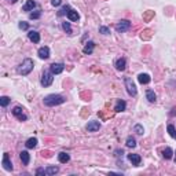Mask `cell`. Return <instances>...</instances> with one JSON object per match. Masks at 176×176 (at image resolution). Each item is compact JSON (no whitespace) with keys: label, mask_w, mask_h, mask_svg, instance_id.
Returning a JSON list of instances; mask_svg holds the SVG:
<instances>
[{"label":"cell","mask_w":176,"mask_h":176,"mask_svg":"<svg viewBox=\"0 0 176 176\" xmlns=\"http://www.w3.org/2000/svg\"><path fill=\"white\" fill-rule=\"evenodd\" d=\"M162 154H164V158H165V160H171L172 155H173V151H172V149L171 147H166L165 150L162 151Z\"/></svg>","instance_id":"obj_23"},{"label":"cell","mask_w":176,"mask_h":176,"mask_svg":"<svg viewBox=\"0 0 176 176\" xmlns=\"http://www.w3.org/2000/svg\"><path fill=\"white\" fill-rule=\"evenodd\" d=\"M153 15H154V13H153V11H150V13H147V14L144 15V19H150Z\"/></svg>","instance_id":"obj_37"},{"label":"cell","mask_w":176,"mask_h":176,"mask_svg":"<svg viewBox=\"0 0 176 176\" xmlns=\"http://www.w3.org/2000/svg\"><path fill=\"white\" fill-rule=\"evenodd\" d=\"M39 57L41 59H48L50 58V48L48 47H41L39 50Z\"/></svg>","instance_id":"obj_11"},{"label":"cell","mask_w":176,"mask_h":176,"mask_svg":"<svg viewBox=\"0 0 176 176\" xmlns=\"http://www.w3.org/2000/svg\"><path fill=\"white\" fill-rule=\"evenodd\" d=\"M135 132L139 133V135H142V133H143V127L139 125V124H138V125H135Z\"/></svg>","instance_id":"obj_33"},{"label":"cell","mask_w":176,"mask_h":176,"mask_svg":"<svg viewBox=\"0 0 176 176\" xmlns=\"http://www.w3.org/2000/svg\"><path fill=\"white\" fill-rule=\"evenodd\" d=\"M175 162H176V154H175Z\"/></svg>","instance_id":"obj_39"},{"label":"cell","mask_w":176,"mask_h":176,"mask_svg":"<svg viewBox=\"0 0 176 176\" xmlns=\"http://www.w3.org/2000/svg\"><path fill=\"white\" fill-rule=\"evenodd\" d=\"M68 18L70 19V21H73V22H77V21H79V18H80V15H79V13H77V11L70 10L68 13Z\"/></svg>","instance_id":"obj_19"},{"label":"cell","mask_w":176,"mask_h":176,"mask_svg":"<svg viewBox=\"0 0 176 176\" xmlns=\"http://www.w3.org/2000/svg\"><path fill=\"white\" fill-rule=\"evenodd\" d=\"M94 47H95V43H94V41H88V43L84 46L83 52H84V54H92Z\"/></svg>","instance_id":"obj_16"},{"label":"cell","mask_w":176,"mask_h":176,"mask_svg":"<svg viewBox=\"0 0 176 176\" xmlns=\"http://www.w3.org/2000/svg\"><path fill=\"white\" fill-rule=\"evenodd\" d=\"M3 168L6 169V171H13V164H11V161H10V157H8V154L7 153H4V155H3Z\"/></svg>","instance_id":"obj_8"},{"label":"cell","mask_w":176,"mask_h":176,"mask_svg":"<svg viewBox=\"0 0 176 176\" xmlns=\"http://www.w3.org/2000/svg\"><path fill=\"white\" fill-rule=\"evenodd\" d=\"M116 30H117V32H127V30H128V29L131 28V22L130 21H127V19H122V21H120V22H117V24H116Z\"/></svg>","instance_id":"obj_5"},{"label":"cell","mask_w":176,"mask_h":176,"mask_svg":"<svg viewBox=\"0 0 176 176\" xmlns=\"http://www.w3.org/2000/svg\"><path fill=\"white\" fill-rule=\"evenodd\" d=\"M62 0H51V4L54 6V7H58V6H61Z\"/></svg>","instance_id":"obj_35"},{"label":"cell","mask_w":176,"mask_h":176,"mask_svg":"<svg viewBox=\"0 0 176 176\" xmlns=\"http://www.w3.org/2000/svg\"><path fill=\"white\" fill-rule=\"evenodd\" d=\"M7 1H10V3H17V0H7Z\"/></svg>","instance_id":"obj_38"},{"label":"cell","mask_w":176,"mask_h":176,"mask_svg":"<svg viewBox=\"0 0 176 176\" xmlns=\"http://www.w3.org/2000/svg\"><path fill=\"white\" fill-rule=\"evenodd\" d=\"M58 166H48V168L46 169V175L51 176V175H55V173H58Z\"/></svg>","instance_id":"obj_24"},{"label":"cell","mask_w":176,"mask_h":176,"mask_svg":"<svg viewBox=\"0 0 176 176\" xmlns=\"http://www.w3.org/2000/svg\"><path fill=\"white\" fill-rule=\"evenodd\" d=\"M8 103H10V98L8 96H1L0 98V105H1L3 108H6Z\"/></svg>","instance_id":"obj_29"},{"label":"cell","mask_w":176,"mask_h":176,"mask_svg":"<svg viewBox=\"0 0 176 176\" xmlns=\"http://www.w3.org/2000/svg\"><path fill=\"white\" fill-rule=\"evenodd\" d=\"M62 29H63L68 35H72V28H70V24H69V22H62Z\"/></svg>","instance_id":"obj_26"},{"label":"cell","mask_w":176,"mask_h":176,"mask_svg":"<svg viewBox=\"0 0 176 176\" xmlns=\"http://www.w3.org/2000/svg\"><path fill=\"white\" fill-rule=\"evenodd\" d=\"M13 114H14L19 121H26V119H28V117L24 114V111H22V109L19 108V106H17V108L13 109Z\"/></svg>","instance_id":"obj_6"},{"label":"cell","mask_w":176,"mask_h":176,"mask_svg":"<svg viewBox=\"0 0 176 176\" xmlns=\"http://www.w3.org/2000/svg\"><path fill=\"white\" fill-rule=\"evenodd\" d=\"M99 32H101L102 35H109L110 30H109V28H106V26H99Z\"/></svg>","instance_id":"obj_31"},{"label":"cell","mask_w":176,"mask_h":176,"mask_svg":"<svg viewBox=\"0 0 176 176\" xmlns=\"http://www.w3.org/2000/svg\"><path fill=\"white\" fill-rule=\"evenodd\" d=\"M168 132H169V135H171L173 139H176V131H175V127H173L172 124H169V125H168Z\"/></svg>","instance_id":"obj_28"},{"label":"cell","mask_w":176,"mask_h":176,"mask_svg":"<svg viewBox=\"0 0 176 176\" xmlns=\"http://www.w3.org/2000/svg\"><path fill=\"white\" fill-rule=\"evenodd\" d=\"M99 128H101L99 121H90L87 124V131H90V132H96Z\"/></svg>","instance_id":"obj_9"},{"label":"cell","mask_w":176,"mask_h":176,"mask_svg":"<svg viewBox=\"0 0 176 176\" xmlns=\"http://www.w3.org/2000/svg\"><path fill=\"white\" fill-rule=\"evenodd\" d=\"M69 11H70V7H69V6H63V7L61 8V11L58 13V17H63V15H68Z\"/></svg>","instance_id":"obj_25"},{"label":"cell","mask_w":176,"mask_h":176,"mask_svg":"<svg viewBox=\"0 0 176 176\" xmlns=\"http://www.w3.org/2000/svg\"><path fill=\"white\" fill-rule=\"evenodd\" d=\"M125 108H127L125 101H122V99H119V101H117V103H116V106H114V111L120 113V111H124V110H125Z\"/></svg>","instance_id":"obj_13"},{"label":"cell","mask_w":176,"mask_h":176,"mask_svg":"<svg viewBox=\"0 0 176 176\" xmlns=\"http://www.w3.org/2000/svg\"><path fill=\"white\" fill-rule=\"evenodd\" d=\"M32 70H33V61L30 59V58H26L25 61L18 66V69H17V72H18L19 74H22V76L29 74Z\"/></svg>","instance_id":"obj_2"},{"label":"cell","mask_w":176,"mask_h":176,"mask_svg":"<svg viewBox=\"0 0 176 176\" xmlns=\"http://www.w3.org/2000/svg\"><path fill=\"white\" fill-rule=\"evenodd\" d=\"M36 175H46V169L39 168V169L36 171Z\"/></svg>","instance_id":"obj_36"},{"label":"cell","mask_w":176,"mask_h":176,"mask_svg":"<svg viewBox=\"0 0 176 176\" xmlns=\"http://www.w3.org/2000/svg\"><path fill=\"white\" fill-rule=\"evenodd\" d=\"M138 80H139V83H140V84H149V83L151 81L150 76L146 74V73H140V74L138 76Z\"/></svg>","instance_id":"obj_15"},{"label":"cell","mask_w":176,"mask_h":176,"mask_svg":"<svg viewBox=\"0 0 176 176\" xmlns=\"http://www.w3.org/2000/svg\"><path fill=\"white\" fill-rule=\"evenodd\" d=\"M19 157H21V161L24 165H28L29 161H30V155H29L28 151H21V154H19Z\"/></svg>","instance_id":"obj_17"},{"label":"cell","mask_w":176,"mask_h":176,"mask_svg":"<svg viewBox=\"0 0 176 176\" xmlns=\"http://www.w3.org/2000/svg\"><path fill=\"white\" fill-rule=\"evenodd\" d=\"M63 102H65V98L62 96V95H55V94L48 95V96L44 98V105H46V106H50V108L62 105Z\"/></svg>","instance_id":"obj_1"},{"label":"cell","mask_w":176,"mask_h":176,"mask_svg":"<svg viewBox=\"0 0 176 176\" xmlns=\"http://www.w3.org/2000/svg\"><path fill=\"white\" fill-rule=\"evenodd\" d=\"M151 30H144V32H142V39H150L151 37Z\"/></svg>","instance_id":"obj_32"},{"label":"cell","mask_w":176,"mask_h":176,"mask_svg":"<svg viewBox=\"0 0 176 176\" xmlns=\"http://www.w3.org/2000/svg\"><path fill=\"white\" fill-rule=\"evenodd\" d=\"M63 69H65V65L63 63H52V65L50 66V70L54 74H59V73L63 72Z\"/></svg>","instance_id":"obj_7"},{"label":"cell","mask_w":176,"mask_h":176,"mask_svg":"<svg viewBox=\"0 0 176 176\" xmlns=\"http://www.w3.org/2000/svg\"><path fill=\"white\" fill-rule=\"evenodd\" d=\"M125 66H127V61L125 58H120V59H117L116 61V69L117 70H125Z\"/></svg>","instance_id":"obj_14"},{"label":"cell","mask_w":176,"mask_h":176,"mask_svg":"<svg viewBox=\"0 0 176 176\" xmlns=\"http://www.w3.org/2000/svg\"><path fill=\"white\" fill-rule=\"evenodd\" d=\"M54 73L51 72V70H47V72L43 73V77H41V85L43 87H48L52 84V81H54Z\"/></svg>","instance_id":"obj_3"},{"label":"cell","mask_w":176,"mask_h":176,"mask_svg":"<svg viewBox=\"0 0 176 176\" xmlns=\"http://www.w3.org/2000/svg\"><path fill=\"white\" fill-rule=\"evenodd\" d=\"M35 7H36V3H35L33 0H28V1L25 3V6L22 7V10L24 11H32Z\"/></svg>","instance_id":"obj_20"},{"label":"cell","mask_w":176,"mask_h":176,"mask_svg":"<svg viewBox=\"0 0 176 176\" xmlns=\"http://www.w3.org/2000/svg\"><path fill=\"white\" fill-rule=\"evenodd\" d=\"M58 160H59V162L61 164H66V162H69V160H70V155L68 154V153H59L58 154Z\"/></svg>","instance_id":"obj_18"},{"label":"cell","mask_w":176,"mask_h":176,"mask_svg":"<svg viewBox=\"0 0 176 176\" xmlns=\"http://www.w3.org/2000/svg\"><path fill=\"white\" fill-rule=\"evenodd\" d=\"M124 83H125V88H127V91H128V94H130V95H132V96H135V95H136V92H138V90H136V85L133 84L132 79H130V77H125Z\"/></svg>","instance_id":"obj_4"},{"label":"cell","mask_w":176,"mask_h":176,"mask_svg":"<svg viewBox=\"0 0 176 176\" xmlns=\"http://www.w3.org/2000/svg\"><path fill=\"white\" fill-rule=\"evenodd\" d=\"M26 147L28 149H35L37 146V139L36 138H30V139H28L26 140Z\"/></svg>","instance_id":"obj_22"},{"label":"cell","mask_w":176,"mask_h":176,"mask_svg":"<svg viewBox=\"0 0 176 176\" xmlns=\"http://www.w3.org/2000/svg\"><path fill=\"white\" fill-rule=\"evenodd\" d=\"M29 28V25H28V22H19V29H24V30H26V29Z\"/></svg>","instance_id":"obj_34"},{"label":"cell","mask_w":176,"mask_h":176,"mask_svg":"<svg viewBox=\"0 0 176 176\" xmlns=\"http://www.w3.org/2000/svg\"><path fill=\"white\" fill-rule=\"evenodd\" d=\"M127 146H128V147H135V146H136V140L133 139L132 136L127 138Z\"/></svg>","instance_id":"obj_27"},{"label":"cell","mask_w":176,"mask_h":176,"mask_svg":"<svg viewBox=\"0 0 176 176\" xmlns=\"http://www.w3.org/2000/svg\"><path fill=\"white\" fill-rule=\"evenodd\" d=\"M128 160H130L131 162H132V165L138 166L140 164V161H142V158H140L139 154H128Z\"/></svg>","instance_id":"obj_12"},{"label":"cell","mask_w":176,"mask_h":176,"mask_svg":"<svg viewBox=\"0 0 176 176\" xmlns=\"http://www.w3.org/2000/svg\"><path fill=\"white\" fill-rule=\"evenodd\" d=\"M40 15H41V11H35V13H30V14H29V18L37 19V18H40Z\"/></svg>","instance_id":"obj_30"},{"label":"cell","mask_w":176,"mask_h":176,"mask_svg":"<svg viewBox=\"0 0 176 176\" xmlns=\"http://www.w3.org/2000/svg\"><path fill=\"white\" fill-rule=\"evenodd\" d=\"M28 37H29L30 41H33V43H39L40 41V35H39V32H36V30H29Z\"/></svg>","instance_id":"obj_10"},{"label":"cell","mask_w":176,"mask_h":176,"mask_svg":"<svg viewBox=\"0 0 176 176\" xmlns=\"http://www.w3.org/2000/svg\"><path fill=\"white\" fill-rule=\"evenodd\" d=\"M146 98L149 99V102H151V103H154L155 101H157V96H155V94L153 90H147L146 91Z\"/></svg>","instance_id":"obj_21"}]
</instances>
